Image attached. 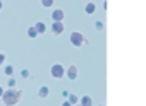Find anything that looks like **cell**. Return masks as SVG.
Segmentation results:
<instances>
[{
	"label": "cell",
	"instance_id": "cell-1",
	"mask_svg": "<svg viewBox=\"0 0 146 106\" xmlns=\"http://www.w3.org/2000/svg\"><path fill=\"white\" fill-rule=\"evenodd\" d=\"M21 97H23V91H16L14 87H11L9 91H5L4 96H2V99H4V103H5L7 106H14V104H17Z\"/></svg>",
	"mask_w": 146,
	"mask_h": 106
},
{
	"label": "cell",
	"instance_id": "cell-2",
	"mask_svg": "<svg viewBox=\"0 0 146 106\" xmlns=\"http://www.w3.org/2000/svg\"><path fill=\"white\" fill-rule=\"evenodd\" d=\"M50 74H52V77H55V79H62V77L65 75V68H64V65H60V63H55V65L52 67Z\"/></svg>",
	"mask_w": 146,
	"mask_h": 106
},
{
	"label": "cell",
	"instance_id": "cell-3",
	"mask_svg": "<svg viewBox=\"0 0 146 106\" xmlns=\"http://www.w3.org/2000/svg\"><path fill=\"white\" fill-rule=\"evenodd\" d=\"M70 43L74 46H81V45H84V36L81 33H78V31L70 33Z\"/></svg>",
	"mask_w": 146,
	"mask_h": 106
},
{
	"label": "cell",
	"instance_id": "cell-4",
	"mask_svg": "<svg viewBox=\"0 0 146 106\" xmlns=\"http://www.w3.org/2000/svg\"><path fill=\"white\" fill-rule=\"evenodd\" d=\"M65 75H67L69 80H74V79L78 77V67H76V65H70V67L65 70Z\"/></svg>",
	"mask_w": 146,
	"mask_h": 106
},
{
	"label": "cell",
	"instance_id": "cell-5",
	"mask_svg": "<svg viewBox=\"0 0 146 106\" xmlns=\"http://www.w3.org/2000/svg\"><path fill=\"white\" fill-rule=\"evenodd\" d=\"M52 19H53V22H62V21H64V11H60V9L53 11Z\"/></svg>",
	"mask_w": 146,
	"mask_h": 106
},
{
	"label": "cell",
	"instance_id": "cell-6",
	"mask_svg": "<svg viewBox=\"0 0 146 106\" xmlns=\"http://www.w3.org/2000/svg\"><path fill=\"white\" fill-rule=\"evenodd\" d=\"M50 29H52L55 34H60V33H64V22H53V24L50 26Z\"/></svg>",
	"mask_w": 146,
	"mask_h": 106
},
{
	"label": "cell",
	"instance_id": "cell-7",
	"mask_svg": "<svg viewBox=\"0 0 146 106\" xmlns=\"http://www.w3.org/2000/svg\"><path fill=\"white\" fill-rule=\"evenodd\" d=\"M35 28H36V31H38V34H43V33L46 31V26H45V22H41V21H40V22H36V24H35Z\"/></svg>",
	"mask_w": 146,
	"mask_h": 106
},
{
	"label": "cell",
	"instance_id": "cell-8",
	"mask_svg": "<svg viewBox=\"0 0 146 106\" xmlns=\"http://www.w3.org/2000/svg\"><path fill=\"white\" fill-rule=\"evenodd\" d=\"M38 94H40V97H46V96L50 94V89H48L46 86H41L40 91H38Z\"/></svg>",
	"mask_w": 146,
	"mask_h": 106
},
{
	"label": "cell",
	"instance_id": "cell-9",
	"mask_svg": "<svg viewBox=\"0 0 146 106\" xmlns=\"http://www.w3.org/2000/svg\"><path fill=\"white\" fill-rule=\"evenodd\" d=\"M93 104V99L90 96H83L81 97V106H91Z\"/></svg>",
	"mask_w": 146,
	"mask_h": 106
},
{
	"label": "cell",
	"instance_id": "cell-10",
	"mask_svg": "<svg viewBox=\"0 0 146 106\" xmlns=\"http://www.w3.org/2000/svg\"><path fill=\"white\" fill-rule=\"evenodd\" d=\"M84 11H86V14H90V16H91V14H95L96 5H95V4H86V9H84Z\"/></svg>",
	"mask_w": 146,
	"mask_h": 106
},
{
	"label": "cell",
	"instance_id": "cell-11",
	"mask_svg": "<svg viewBox=\"0 0 146 106\" xmlns=\"http://www.w3.org/2000/svg\"><path fill=\"white\" fill-rule=\"evenodd\" d=\"M28 36H29V38H36V36H38V31H36L35 26H31V28L28 29Z\"/></svg>",
	"mask_w": 146,
	"mask_h": 106
},
{
	"label": "cell",
	"instance_id": "cell-12",
	"mask_svg": "<svg viewBox=\"0 0 146 106\" xmlns=\"http://www.w3.org/2000/svg\"><path fill=\"white\" fill-rule=\"evenodd\" d=\"M4 72H5L7 77H12V74H14V67H12V65H7V67L4 68Z\"/></svg>",
	"mask_w": 146,
	"mask_h": 106
},
{
	"label": "cell",
	"instance_id": "cell-13",
	"mask_svg": "<svg viewBox=\"0 0 146 106\" xmlns=\"http://www.w3.org/2000/svg\"><path fill=\"white\" fill-rule=\"evenodd\" d=\"M78 101H79V99H78V96H76V94H72V96H69V103H70L72 106H76V104H78Z\"/></svg>",
	"mask_w": 146,
	"mask_h": 106
},
{
	"label": "cell",
	"instance_id": "cell-14",
	"mask_svg": "<svg viewBox=\"0 0 146 106\" xmlns=\"http://www.w3.org/2000/svg\"><path fill=\"white\" fill-rule=\"evenodd\" d=\"M41 5L43 7H52L53 5V0H41Z\"/></svg>",
	"mask_w": 146,
	"mask_h": 106
},
{
	"label": "cell",
	"instance_id": "cell-15",
	"mask_svg": "<svg viewBox=\"0 0 146 106\" xmlns=\"http://www.w3.org/2000/svg\"><path fill=\"white\" fill-rule=\"evenodd\" d=\"M7 84H9V87H14V86H16V79H14V77H9Z\"/></svg>",
	"mask_w": 146,
	"mask_h": 106
},
{
	"label": "cell",
	"instance_id": "cell-16",
	"mask_svg": "<svg viewBox=\"0 0 146 106\" xmlns=\"http://www.w3.org/2000/svg\"><path fill=\"white\" fill-rule=\"evenodd\" d=\"M95 26H96V29H98V31H103V22H102V21H98Z\"/></svg>",
	"mask_w": 146,
	"mask_h": 106
},
{
	"label": "cell",
	"instance_id": "cell-17",
	"mask_svg": "<svg viewBox=\"0 0 146 106\" xmlns=\"http://www.w3.org/2000/svg\"><path fill=\"white\" fill-rule=\"evenodd\" d=\"M21 77H29V70H21Z\"/></svg>",
	"mask_w": 146,
	"mask_h": 106
},
{
	"label": "cell",
	"instance_id": "cell-18",
	"mask_svg": "<svg viewBox=\"0 0 146 106\" xmlns=\"http://www.w3.org/2000/svg\"><path fill=\"white\" fill-rule=\"evenodd\" d=\"M4 62H5V55H4V53H0V65H2Z\"/></svg>",
	"mask_w": 146,
	"mask_h": 106
},
{
	"label": "cell",
	"instance_id": "cell-19",
	"mask_svg": "<svg viewBox=\"0 0 146 106\" xmlns=\"http://www.w3.org/2000/svg\"><path fill=\"white\" fill-rule=\"evenodd\" d=\"M4 92H5V89H4L2 86H0V97H2V96H4Z\"/></svg>",
	"mask_w": 146,
	"mask_h": 106
},
{
	"label": "cell",
	"instance_id": "cell-20",
	"mask_svg": "<svg viewBox=\"0 0 146 106\" xmlns=\"http://www.w3.org/2000/svg\"><path fill=\"white\" fill-rule=\"evenodd\" d=\"M62 106H72V104H70L69 101H64V103H62Z\"/></svg>",
	"mask_w": 146,
	"mask_h": 106
},
{
	"label": "cell",
	"instance_id": "cell-21",
	"mask_svg": "<svg viewBox=\"0 0 146 106\" xmlns=\"http://www.w3.org/2000/svg\"><path fill=\"white\" fill-rule=\"evenodd\" d=\"M2 5H4V4H2V0H0V9H2Z\"/></svg>",
	"mask_w": 146,
	"mask_h": 106
},
{
	"label": "cell",
	"instance_id": "cell-22",
	"mask_svg": "<svg viewBox=\"0 0 146 106\" xmlns=\"http://www.w3.org/2000/svg\"><path fill=\"white\" fill-rule=\"evenodd\" d=\"M76 106H81V104H76Z\"/></svg>",
	"mask_w": 146,
	"mask_h": 106
}]
</instances>
